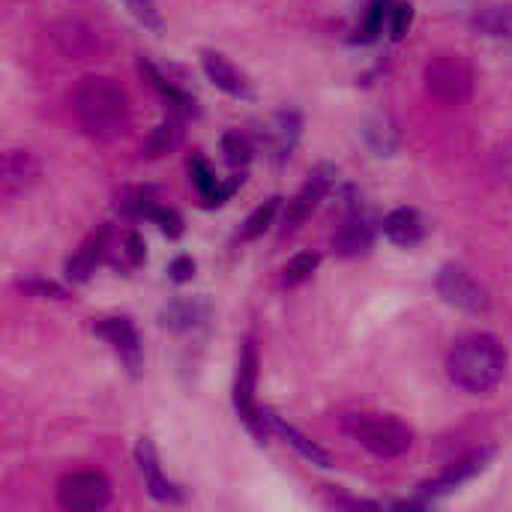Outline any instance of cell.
<instances>
[{
  "label": "cell",
  "mask_w": 512,
  "mask_h": 512,
  "mask_svg": "<svg viewBox=\"0 0 512 512\" xmlns=\"http://www.w3.org/2000/svg\"><path fill=\"white\" fill-rule=\"evenodd\" d=\"M123 3L129 6V12H132L147 30H153V33L162 30V15H159V9H156L153 0H123Z\"/></svg>",
  "instance_id": "obj_31"
},
{
  "label": "cell",
  "mask_w": 512,
  "mask_h": 512,
  "mask_svg": "<svg viewBox=\"0 0 512 512\" xmlns=\"http://www.w3.org/2000/svg\"><path fill=\"white\" fill-rule=\"evenodd\" d=\"M264 411V417H267V423H270V432L273 435H279L288 447H294L306 462H312V465H318V468H333V459H330V453L324 450V447H318L315 441H309L303 432H297L285 417H279L273 408H261Z\"/></svg>",
  "instance_id": "obj_16"
},
{
  "label": "cell",
  "mask_w": 512,
  "mask_h": 512,
  "mask_svg": "<svg viewBox=\"0 0 512 512\" xmlns=\"http://www.w3.org/2000/svg\"><path fill=\"white\" fill-rule=\"evenodd\" d=\"M435 288L444 297V303H450L462 312H471V315H489L492 312V294L486 291V285L477 282L471 276V270H465L459 264H444L438 270Z\"/></svg>",
  "instance_id": "obj_7"
},
{
  "label": "cell",
  "mask_w": 512,
  "mask_h": 512,
  "mask_svg": "<svg viewBox=\"0 0 512 512\" xmlns=\"http://www.w3.org/2000/svg\"><path fill=\"white\" fill-rule=\"evenodd\" d=\"M342 432L375 459H399L414 447V429L390 414H345Z\"/></svg>",
  "instance_id": "obj_3"
},
{
  "label": "cell",
  "mask_w": 512,
  "mask_h": 512,
  "mask_svg": "<svg viewBox=\"0 0 512 512\" xmlns=\"http://www.w3.org/2000/svg\"><path fill=\"white\" fill-rule=\"evenodd\" d=\"M372 243H375V228H372L369 216L363 213L357 192L348 189L342 198V222L333 234V249L342 258H357V255H366L372 249Z\"/></svg>",
  "instance_id": "obj_8"
},
{
  "label": "cell",
  "mask_w": 512,
  "mask_h": 512,
  "mask_svg": "<svg viewBox=\"0 0 512 512\" xmlns=\"http://www.w3.org/2000/svg\"><path fill=\"white\" fill-rule=\"evenodd\" d=\"M138 66H141L144 78H147V81H150V84H153L159 93H162V99H165L168 105H174V111H180V114H189V111H192V99H189V96H186V93H183L177 84L165 81V75H162V72H159V69H156L150 60H141Z\"/></svg>",
  "instance_id": "obj_24"
},
{
  "label": "cell",
  "mask_w": 512,
  "mask_h": 512,
  "mask_svg": "<svg viewBox=\"0 0 512 512\" xmlns=\"http://www.w3.org/2000/svg\"><path fill=\"white\" fill-rule=\"evenodd\" d=\"M336 168L330 165V162H321V165H315L312 171H309V177H306V183L300 186V192L288 201V207H285V216H282V234H291V231H297L309 216H312V210L324 201V195L333 189V183H336Z\"/></svg>",
  "instance_id": "obj_10"
},
{
  "label": "cell",
  "mask_w": 512,
  "mask_h": 512,
  "mask_svg": "<svg viewBox=\"0 0 512 512\" xmlns=\"http://www.w3.org/2000/svg\"><path fill=\"white\" fill-rule=\"evenodd\" d=\"M384 237H387L390 243H396V246L411 249V246H417V243L426 237V225H423V219H420L417 210H411V207H396V210H390V213L384 216Z\"/></svg>",
  "instance_id": "obj_19"
},
{
  "label": "cell",
  "mask_w": 512,
  "mask_h": 512,
  "mask_svg": "<svg viewBox=\"0 0 512 512\" xmlns=\"http://www.w3.org/2000/svg\"><path fill=\"white\" fill-rule=\"evenodd\" d=\"M447 375L465 393H489L507 375V348L492 333H468L447 354Z\"/></svg>",
  "instance_id": "obj_1"
},
{
  "label": "cell",
  "mask_w": 512,
  "mask_h": 512,
  "mask_svg": "<svg viewBox=\"0 0 512 512\" xmlns=\"http://www.w3.org/2000/svg\"><path fill=\"white\" fill-rule=\"evenodd\" d=\"M39 177V162L30 150H6L0 165V192L6 201L27 192Z\"/></svg>",
  "instance_id": "obj_14"
},
{
  "label": "cell",
  "mask_w": 512,
  "mask_h": 512,
  "mask_svg": "<svg viewBox=\"0 0 512 512\" xmlns=\"http://www.w3.org/2000/svg\"><path fill=\"white\" fill-rule=\"evenodd\" d=\"M21 291L27 294H36V297H54V300H66V291L54 282H45V279H21L18 282Z\"/></svg>",
  "instance_id": "obj_33"
},
{
  "label": "cell",
  "mask_w": 512,
  "mask_h": 512,
  "mask_svg": "<svg viewBox=\"0 0 512 512\" xmlns=\"http://www.w3.org/2000/svg\"><path fill=\"white\" fill-rule=\"evenodd\" d=\"M51 39L69 57H84L93 48V33L84 24H78V21H63V24L51 27Z\"/></svg>",
  "instance_id": "obj_22"
},
{
  "label": "cell",
  "mask_w": 512,
  "mask_h": 512,
  "mask_svg": "<svg viewBox=\"0 0 512 512\" xmlns=\"http://www.w3.org/2000/svg\"><path fill=\"white\" fill-rule=\"evenodd\" d=\"M201 66H204L207 78H210L219 90H225L228 96H234V99H252V84L246 81V75H243L225 54H219V51H204V54H201Z\"/></svg>",
  "instance_id": "obj_15"
},
{
  "label": "cell",
  "mask_w": 512,
  "mask_h": 512,
  "mask_svg": "<svg viewBox=\"0 0 512 512\" xmlns=\"http://www.w3.org/2000/svg\"><path fill=\"white\" fill-rule=\"evenodd\" d=\"M255 384H258V345L249 336L240 348V360H237V381H234V408L237 417L243 420V426L255 435L258 444H267L270 423L264 417V411L255 402Z\"/></svg>",
  "instance_id": "obj_4"
},
{
  "label": "cell",
  "mask_w": 512,
  "mask_h": 512,
  "mask_svg": "<svg viewBox=\"0 0 512 512\" xmlns=\"http://www.w3.org/2000/svg\"><path fill=\"white\" fill-rule=\"evenodd\" d=\"M492 459H495V447H480V450H474V453L462 456V459H459V462H453L447 471H441L435 480L423 483V486L417 489V498H414V501H408V504H402V507H432L438 498H444V495L456 492L459 486H465V483H471L477 474H483V471L489 468V462H492Z\"/></svg>",
  "instance_id": "obj_6"
},
{
  "label": "cell",
  "mask_w": 512,
  "mask_h": 512,
  "mask_svg": "<svg viewBox=\"0 0 512 512\" xmlns=\"http://www.w3.org/2000/svg\"><path fill=\"white\" fill-rule=\"evenodd\" d=\"M279 201L282 198H270L267 204H261L246 222H243V228H240V240L246 243V240H255V237H261L270 225H273V216H276V210H279Z\"/></svg>",
  "instance_id": "obj_28"
},
{
  "label": "cell",
  "mask_w": 512,
  "mask_h": 512,
  "mask_svg": "<svg viewBox=\"0 0 512 512\" xmlns=\"http://www.w3.org/2000/svg\"><path fill=\"white\" fill-rule=\"evenodd\" d=\"M57 504L69 512L105 510L111 504V483L99 471L66 474L57 486Z\"/></svg>",
  "instance_id": "obj_9"
},
{
  "label": "cell",
  "mask_w": 512,
  "mask_h": 512,
  "mask_svg": "<svg viewBox=\"0 0 512 512\" xmlns=\"http://www.w3.org/2000/svg\"><path fill=\"white\" fill-rule=\"evenodd\" d=\"M108 237H111V228H99V231L90 234V237L84 240V246L66 261V279H69L72 285H81V282L90 279V273L96 270L99 258H102L105 249H108Z\"/></svg>",
  "instance_id": "obj_18"
},
{
  "label": "cell",
  "mask_w": 512,
  "mask_h": 512,
  "mask_svg": "<svg viewBox=\"0 0 512 512\" xmlns=\"http://www.w3.org/2000/svg\"><path fill=\"white\" fill-rule=\"evenodd\" d=\"M141 219H150V222H156L168 237H180L183 234V219L174 213V210H165V207H159L153 198L147 201V207H144V213H141Z\"/></svg>",
  "instance_id": "obj_29"
},
{
  "label": "cell",
  "mask_w": 512,
  "mask_h": 512,
  "mask_svg": "<svg viewBox=\"0 0 512 512\" xmlns=\"http://www.w3.org/2000/svg\"><path fill=\"white\" fill-rule=\"evenodd\" d=\"M318 264H321V255H318V252H300V255H294V258L282 267L279 285H282V288H297V285H303V282L318 270Z\"/></svg>",
  "instance_id": "obj_25"
},
{
  "label": "cell",
  "mask_w": 512,
  "mask_h": 512,
  "mask_svg": "<svg viewBox=\"0 0 512 512\" xmlns=\"http://www.w3.org/2000/svg\"><path fill=\"white\" fill-rule=\"evenodd\" d=\"M411 21H414V6L411 3H396L393 12H390V36L402 39L408 33Z\"/></svg>",
  "instance_id": "obj_32"
},
{
  "label": "cell",
  "mask_w": 512,
  "mask_h": 512,
  "mask_svg": "<svg viewBox=\"0 0 512 512\" xmlns=\"http://www.w3.org/2000/svg\"><path fill=\"white\" fill-rule=\"evenodd\" d=\"M474 30H480L489 39H507L512 42V3H489L480 6L471 18Z\"/></svg>",
  "instance_id": "obj_20"
},
{
  "label": "cell",
  "mask_w": 512,
  "mask_h": 512,
  "mask_svg": "<svg viewBox=\"0 0 512 512\" xmlns=\"http://www.w3.org/2000/svg\"><path fill=\"white\" fill-rule=\"evenodd\" d=\"M135 462H138V471L144 477V489L150 492L153 501H159V504H180L183 501L180 486L171 483L162 474L159 453H156V444L150 438H138V444H135Z\"/></svg>",
  "instance_id": "obj_13"
},
{
  "label": "cell",
  "mask_w": 512,
  "mask_h": 512,
  "mask_svg": "<svg viewBox=\"0 0 512 512\" xmlns=\"http://www.w3.org/2000/svg\"><path fill=\"white\" fill-rule=\"evenodd\" d=\"M426 87L441 99V102H465L474 90V66L468 63L465 54L456 51H438L426 63Z\"/></svg>",
  "instance_id": "obj_5"
},
{
  "label": "cell",
  "mask_w": 512,
  "mask_h": 512,
  "mask_svg": "<svg viewBox=\"0 0 512 512\" xmlns=\"http://www.w3.org/2000/svg\"><path fill=\"white\" fill-rule=\"evenodd\" d=\"M168 273H171V279H174L177 285H183V282H189V279L195 276V261H192L189 255H180V258L171 261Z\"/></svg>",
  "instance_id": "obj_34"
},
{
  "label": "cell",
  "mask_w": 512,
  "mask_h": 512,
  "mask_svg": "<svg viewBox=\"0 0 512 512\" xmlns=\"http://www.w3.org/2000/svg\"><path fill=\"white\" fill-rule=\"evenodd\" d=\"M390 12H393V6L384 3V0H375V3L369 6V12H366V18H363V39H366V42H369V39H378V36L384 33V24L390 21Z\"/></svg>",
  "instance_id": "obj_30"
},
{
  "label": "cell",
  "mask_w": 512,
  "mask_h": 512,
  "mask_svg": "<svg viewBox=\"0 0 512 512\" xmlns=\"http://www.w3.org/2000/svg\"><path fill=\"white\" fill-rule=\"evenodd\" d=\"M183 117L186 114H180V111H171L153 132H150V138H147V144H144V156L147 159H159V156H165V153H171L180 141H183Z\"/></svg>",
  "instance_id": "obj_21"
},
{
  "label": "cell",
  "mask_w": 512,
  "mask_h": 512,
  "mask_svg": "<svg viewBox=\"0 0 512 512\" xmlns=\"http://www.w3.org/2000/svg\"><path fill=\"white\" fill-rule=\"evenodd\" d=\"M75 117L84 135L96 141H111L126 132L129 99L120 84L105 75H87L75 90Z\"/></svg>",
  "instance_id": "obj_2"
},
{
  "label": "cell",
  "mask_w": 512,
  "mask_h": 512,
  "mask_svg": "<svg viewBox=\"0 0 512 512\" xmlns=\"http://www.w3.org/2000/svg\"><path fill=\"white\" fill-rule=\"evenodd\" d=\"M300 129H303V120H300L297 111H276L270 117V123L258 132V141L267 150V156L276 165H282V162L291 159V153H294V147L300 141Z\"/></svg>",
  "instance_id": "obj_12"
},
{
  "label": "cell",
  "mask_w": 512,
  "mask_h": 512,
  "mask_svg": "<svg viewBox=\"0 0 512 512\" xmlns=\"http://www.w3.org/2000/svg\"><path fill=\"white\" fill-rule=\"evenodd\" d=\"M204 315H207V306H204L201 300H174V303L162 312V324H165L168 330L183 333V330L198 327Z\"/></svg>",
  "instance_id": "obj_23"
},
{
  "label": "cell",
  "mask_w": 512,
  "mask_h": 512,
  "mask_svg": "<svg viewBox=\"0 0 512 512\" xmlns=\"http://www.w3.org/2000/svg\"><path fill=\"white\" fill-rule=\"evenodd\" d=\"M222 153L234 171H243L252 162V141L240 132H225L222 135Z\"/></svg>",
  "instance_id": "obj_27"
},
{
  "label": "cell",
  "mask_w": 512,
  "mask_h": 512,
  "mask_svg": "<svg viewBox=\"0 0 512 512\" xmlns=\"http://www.w3.org/2000/svg\"><path fill=\"white\" fill-rule=\"evenodd\" d=\"M189 174H192V183L198 186V192H201V198H204L207 207L225 204V201L237 192V186L243 183V177H231V180L222 183V180L213 174V168L207 165V159H201V156H192V159H189Z\"/></svg>",
  "instance_id": "obj_17"
},
{
  "label": "cell",
  "mask_w": 512,
  "mask_h": 512,
  "mask_svg": "<svg viewBox=\"0 0 512 512\" xmlns=\"http://www.w3.org/2000/svg\"><path fill=\"white\" fill-rule=\"evenodd\" d=\"M363 135H366L369 147H372L378 156H390V153L396 150V144H399V132H396V126L390 123V117H378L375 123H369V126L363 129Z\"/></svg>",
  "instance_id": "obj_26"
},
{
  "label": "cell",
  "mask_w": 512,
  "mask_h": 512,
  "mask_svg": "<svg viewBox=\"0 0 512 512\" xmlns=\"http://www.w3.org/2000/svg\"><path fill=\"white\" fill-rule=\"evenodd\" d=\"M93 333L114 348V354L120 357L123 369L132 378L141 375V369H144V351H141V339H138V333H135V327H132L129 318H102L93 327Z\"/></svg>",
  "instance_id": "obj_11"
}]
</instances>
